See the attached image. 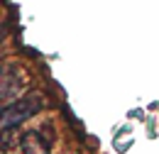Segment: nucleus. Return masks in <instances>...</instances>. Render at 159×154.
I'll return each instance as SVG.
<instances>
[{
  "instance_id": "1",
  "label": "nucleus",
  "mask_w": 159,
  "mask_h": 154,
  "mask_svg": "<svg viewBox=\"0 0 159 154\" xmlns=\"http://www.w3.org/2000/svg\"><path fill=\"white\" fill-rule=\"evenodd\" d=\"M42 100H44V98H42L39 93H30L22 103L10 105V108L2 113V127H12V125H17L20 120L30 117L32 113H37V110L42 108Z\"/></svg>"
}]
</instances>
